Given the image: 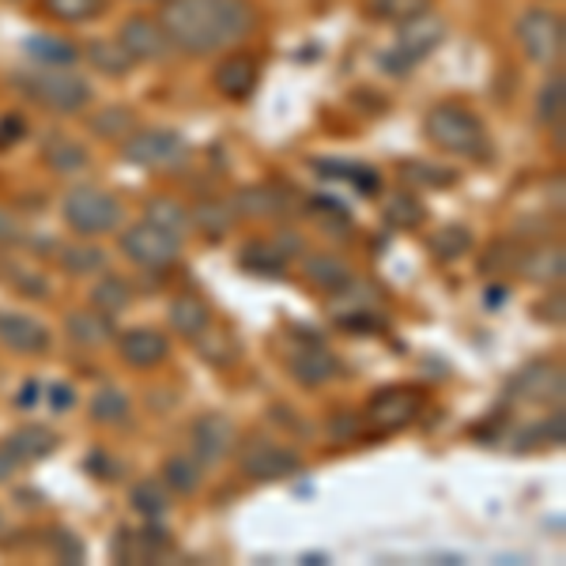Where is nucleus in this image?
<instances>
[{
    "mask_svg": "<svg viewBox=\"0 0 566 566\" xmlns=\"http://www.w3.org/2000/svg\"><path fill=\"white\" fill-rule=\"evenodd\" d=\"M159 23L175 50L208 57L239 45L258 27V8L250 0H167Z\"/></svg>",
    "mask_w": 566,
    "mask_h": 566,
    "instance_id": "1",
    "label": "nucleus"
},
{
    "mask_svg": "<svg viewBox=\"0 0 566 566\" xmlns=\"http://www.w3.org/2000/svg\"><path fill=\"white\" fill-rule=\"evenodd\" d=\"M423 133L434 148H442L446 155H458V159L483 163L491 159V133L480 122V114H472L464 103H438L427 109L423 117Z\"/></svg>",
    "mask_w": 566,
    "mask_h": 566,
    "instance_id": "2",
    "label": "nucleus"
},
{
    "mask_svg": "<svg viewBox=\"0 0 566 566\" xmlns=\"http://www.w3.org/2000/svg\"><path fill=\"white\" fill-rule=\"evenodd\" d=\"M15 87L31 98L34 106L50 109V114H84L91 106V84L76 72H31V76H15Z\"/></svg>",
    "mask_w": 566,
    "mask_h": 566,
    "instance_id": "3",
    "label": "nucleus"
},
{
    "mask_svg": "<svg viewBox=\"0 0 566 566\" xmlns=\"http://www.w3.org/2000/svg\"><path fill=\"white\" fill-rule=\"evenodd\" d=\"M442 39H446V23L427 12V15H419V20L400 27L397 42L381 53L378 65L386 69L389 76H408L416 65H423V61L431 57L438 45H442Z\"/></svg>",
    "mask_w": 566,
    "mask_h": 566,
    "instance_id": "4",
    "label": "nucleus"
},
{
    "mask_svg": "<svg viewBox=\"0 0 566 566\" xmlns=\"http://www.w3.org/2000/svg\"><path fill=\"white\" fill-rule=\"evenodd\" d=\"M61 216L76 234L84 239H98V234L117 231L122 223V205L98 186H76L65 193V205H61Z\"/></svg>",
    "mask_w": 566,
    "mask_h": 566,
    "instance_id": "5",
    "label": "nucleus"
},
{
    "mask_svg": "<svg viewBox=\"0 0 566 566\" xmlns=\"http://www.w3.org/2000/svg\"><path fill=\"white\" fill-rule=\"evenodd\" d=\"M514 34H517L525 57L533 61V65L552 69V65H559V61H563L566 27H563V15L552 12V8H528V12H522Z\"/></svg>",
    "mask_w": 566,
    "mask_h": 566,
    "instance_id": "6",
    "label": "nucleus"
},
{
    "mask_svg": "<svg viewBox=\"0 0 566 566\" xmlns=\"http://www.w3.org/2000/svg\"><path fill=\"white\" fill-rule=\"evenodd\" d=\"M423 392L412 389V386H389V389H378L374 397L367 400V412H363V431L370 434H392V431H405L412 427L419 412H423Z\"/></svg>",
    "mask_w": 566,
    "mask_h": 566,
    "instance_id": "7",
    "label": "nucleus"
},
{
    "mask_svg": "<svg viewBox=\"0 0 566 566\" xmlns=\"http://www.w3.org/2000/svg\"><path fill=\"white\" fill-rule=\"evenodd\" d=\"M122 155L136 167L148 170H175L189 159V144L186 136L175 129H136L125 136Z\"/></svg>",
    "mask_w": 566,
    "mask_h": 566,
    "instance_id": "8",
    "label": "nucleus"
},
{
    "mask_svg": "<svg viewBox=\"0 0 566 566\" xmlns=\"http://www.w3.org/2000/svg\"><path fill=\"white\" fill-rule=\"evenodd\" d=\"M122 253L140 269H170L181 258V234L163 231L155 223H136L122 234Z\"/></svg>",
    "mask_w": 566,
    "mask_h": 566,
    "instance_id": "9",
    "label": "nucleus"
},
{
    "mask_svg": "<svg viewBox=\"0 0 566 566\" xmlns=\"http://www.w3.org/2000/svg\"><path fill=\"white\" fill-rule=\"evenodd\" d=\"M239 469H242V476L253 483H276V480L295 476V472L303 469V453L291 450V446L272 442V438H253L242 450Z\"/></svg>",
    "mask_w": 566,
    "mask_h": 566,
    "instance_id": "10",
    "label": "nucleus"
},
{
    "mask_svg": "<svg viewBox=\"0 0 566 566\" xmlns=\"http://www.w3.org/2000/svg\"><path fill=\"white\" fill-rule=\"evenodd\" d=\"M189 438H193L197 458L205 464H216V461H223L234 453V446H239V427H234V419L223 416V412H205V416L193 419Z\"/></svg>",
    "mask_w": 566,
    "mask_h": 566,
    "instance_id": "11",
    "label": "nucleus"
},
{
    "mask_svg": "<svg viewBox=\"0 0 566 566\" xmlns=\"http://www.w3.org/2000/svg\"><path fill=\"white\" fill-rule=\"evenodd\" d=\"M117 45H122L133 61H163L175 50L167 31H163V23L151 20V15H133V20H125L122 31H117Z\"/></svg>",
    "mask_w": 566,
    "mask_h": 566,
    "instance_id": "12",
    "label": "nucleus"
},
{
    "mask_svg": "<svg viewBox=\"0 0 566 566\" xmlns=\"http://www.w3.org/2000/svg\"><path fill=\"white\" fill-rule=\"evenodd\" d=\"M175 541L163 525H148V528H117L114 544H109V555L117 563H155L159 555H167Z\"/></svg>",
    "mask_w": 566,
    "mask_h": 566,
    "instance_id": "13",
    "label": "nucleus"
},
{
    "mask_svg": "<svg viewBox=\"0 0 566 566\" xmlns=\"http://www.w3.org/2000/svg\"><path fill=\"white\" fill-rule=\"evenodd\" d=\"M510 397L536 400V405H563V367L552 359H536L522 367L514 381H510Z\"/></svg>",
    "mask_w": 566,
    "mask_h": 566,
    "instance_id": "14",
    "label": "nucleus"
},
{
    "mask_svg": "<svg viewBox=\"0 0 566 566\" xmlns=\"http://www.w3.org/2000/svg\"><path fill=\"white\" fill-rule=\"evenodd\" d=\"M303 250V242L291 231L276 234V239H258L242 250V269L258 272V276H283L287 272V258Z\"/></svg>",
    "mask_w": 566,
    "mask_h": 566,
    "instance_id": "15",
    "label": "nucleus"
},
{
    "mask_svg": "<svg viewBox=\"0 0 566 566\" xmlns=\"http://www.w3.org/2000/svg\"><path fill=\"white\" fill-rule=\"evenodd\" d=\"M258 80H261V65L250 53H231V57L219 61L212 72V87L223 98H231V103H245V98L258 91Z\"/></svg>",
    "mask_w": 566,
    "mask_h": 566,
    "instance_id": "16",
    "label": "nucleus"
},
{
    "mask_svg": "<svg viewBox=\"0 0 566 566\" xmlns=\"http://www.w3.org/2000/svg\"><path fill=\"white\" fill-rule=\"evenodd\" d=\"M287 370H291V378H295L298 386L317 389V386H325V381H333L336 374H340V359H336L328 348H322V344H306V348L287 355Z\"/></svg>",
    "mask_w": 566,
    "mask_h": 566,
    "instance_id": "17",
    "label": "nucleus"
},
{
    "mask_svg": "<svg viewBox=\"0 0 566 566\" xmlns=\"http://www.w3.org/2000/svg\"><path fill=\"white\" fill-rule=\"evenodd\" d=\"M117 352H122V363H129L133 370H151L167 363L170 340L155 328H133V333L117 336Z\"/></svg>",
    "mask_w": 566,
    "mask_h": 566,
    "instance_id": "18",
    "label": "nucleus"
},
{
    "mask_svg": "<svg viewBox=\"0 0 566 566\" xmlns=\"http://www.w3.org/2000/svg\"><path fill=\"white\" fill-rule=\"evenodd\" d=\"M0 344L20 355H45L50 352V328H45L39 317L0 314Z\"/></svg>",
    "mask_w": 566,
    "mask_h": 566,
    "instance_id": "19",
    "label": "nucleus"
},
{
    "mask_svg": "<svg viewBox=\"0 0 566 566\" xmlns=\"http://www.w3.org/2000/svg\"><path fill=\"white\" fill-rule=\"evenodd\" d=\"M87 163H91V151L65 133H50L42 140V167L50 170V175H61V178L80 175V170H87Z\"/></svg>",
    "mask_w": 566,
    "mask_h": 566,
    "instance_id": "20",
    "label": "nucleus"
},
{
    "mask_svg": "<svg viewBox=\"0 0 566 566\" xmlns=\"http://www.w3.org/2000/svg\"><path fill=\"white\" fill-rule=\"evenodd\" d=\"M167 322H170V328H175L178 336L197 340V336L216 322V314H212V306H208L205 298L193 295V291H186V295H178L175 303H170Z\"/></svg>",
    "mask_w": 566,
    "mask_h": 566,
    "instance_id": "21",
    "label": "nucleus"
},
{
    "mask_svg": "<svg viewBox=\"0 0 566 566\" xmlns=\"http://www.w3.org/2000/svg\"><path fill=\"white\" fill-rule=\"evenodd\" d=\"M234 216H245V219H276L287 212V200H283V189L280 186H250V189H239L231 200Z\"/></svg>",
    "mask_w": 566,
    "mask_h": 566,
    "instance_id": "22",
    "label": "nucleus"
},
{
    "mask_svg": "<svg viewBox=\"0 0 566 566\" xmlns=\"http://www.w3.org/2000/svg\"><path fill=\"white\" fill-rule=\"evenodd\" d=\"M525 280L536 283H563V245H533V250H522V258L514 264Z\"/></svg>",
    "mask_w": 566,
    "mask_h": 566,
    "instance_id": "23",
    "label": "nucleus"
},
{
    "mask_svg": "<svg viewBox=\"0 0 566 566\" xmlns=\"http://www.w3.org/2000/svg\"><path fill=\"white\" fill-rule=\"evenodd\" d=\"M65 333L72 336L76 344H84V348H98V344H109L117 340L114 333V322H109V314L103 310H76V314L65 317Z\"/></svg>",
    "mask_w": 566,
    "mask_h": 566,
    "instance_id": "24",
    "label": "nucleus"
},
{
    "mask_svg": "<svg viewBox=\"0 0 566 566\" xmlns=\"http://www.w3.org/2000/svg\"><path fill=\"white\" fill-rule=\"evenodd\" d=\"M314 170L328 181H348L359 193H378L381 175L367 163H352V159H314Z\"/></svg>",
    "mask_w": 566,
    "mask_h": 566,
    "instance_id": "25",
    "label": "nucleus"
},
{
    "mask_svg": "<svg viewBox=\"0 0 566 566\" xmlns=\"http://www.w3.org/2000/svg\"><path fill=\"white\" fill-rule=\"evenodd\" d=\"M303 276L314 283V287L328 291V295L344 291L355 280L348 264H344L340 258H333V253H310V258L303 261Z\"/></svg>",
    "mask_w": 566,
    "mask_h": 566,
    "instance_id": "26",
    "label": "nucleus"
},
{
    "mask_svg": "<svg viewBox=\"0 0 566 566\" xmlns=\"http://www.w3.org/2000/svg\"><path fill=\"white\" fill-rule=\"evenodd\" d=\"M8 446H12V453L20 461H45L53 450H57V434L50 431V427H42V423H23V427H15L12 434L4 438Z\"/></svg>",
    "mask_w": 566,
    "mask_h": 566,
    "instance_id": "27",
    "label": "nucleus"
},
{
    "mask_svg": "<svg viewBox=\"0 0 566 566\" xmlns=\"http://www.w3.org/2000/svg\"><path fill=\"white\" fill-rule=\"evenodd\" d=\"M27 57L39 61V65H50V69H69L80 61V50L72 45L69 39H53V34H34V39L23 42Z\"/></svg>",
    "mask_w": 566,
    "mask_h": 566,
    "instance_id": "28",
    "label": "nucleus"
},
{
    "mask_svg": "<svg viewBox=\"0 0 566 566\" xmlns=\"http://www.w3.org/2000/svg\"><path fill=\"white\" fill-rule=\"evenodd\" d=\"M367 12L378 23L405 27V23H412L419 15L431 12V0H367Z\"/></svg>",
    "mask_w": 566,
    "mask_h": 566,
    "instance_id": "29",
    "label": "nucleus"
},
{
    "mask_svg": "<svg viewBox=\"0 0 566 566\" xmlns=\"http://www.w3.org/2000/svg\"><path fill=\"white\" fill-rule=\"evenodd\" d=\"M234 219H239V216H234L231 200H200L193 212H189V223H193L197 231L212 234V239H219V234L231 231Z\"/></svg>",
    "mask_w": 566,
    "mask_h": 566,
    "instance_id": "30",
    "label": "nucleus"
},
{
    "mask_svg": "<svg viewBox=\"0 0 566 566\" xmlns=\"http://www.w3.org/2000/svg\"><path fill=\"white\" fill-rule=\"evenodd\" d=\"M193 344H197L200 355H205L208 363H216V367H231V363L239 359V344H234V336L223 333V328H219L216 322L208 325Z\"/></svg>",
    "mask_w": 566,
    "mask_h": 566,
    "instance_id": "31",
    "label": "nucleus"
},
{
    "mask_svg": "<svg viewBox=\"0 0 566 566\" xmlns=\"http://www.w3.org/2000/svg\"><path fill=\"white\" fill-rule=\"evenodd\" d=\"M163 483H167L175 495H197L200 483H205V472H200L197 461L189 458H167V464H163Z\"/></svg>",
    "mask_w": 566,
    "mask_h": 566,
    "instance_id": "32",
    "label": "nucleus"
},
{
    "mask_svg": "<svg viewBox=\"0 0 566 566\" xmlns=\"http://www.w3.org/2000/svg\"><path fill=\"white\" fill-rule=\"evenodd\" d=\"M91 419H95V423H103V427L125 423V419H129V397H125L122 389H114V386L98 389L95 397H91Z\"/></svg>",
    "mask_w": 566,
    "mask_h": 566,
    "instance_id": "33",
    "label": "nucleus"
},
{
    "mask_svg": "<svg viewBox=\"0 0 566 566\" xmlns=\"http://www.w3.org/2000/svg\"><path fill=\"white\" fill-rule=\"evenodd\" d=\"M133 303V287L122 276H103L91 287V306L103 310V314H122Z\"/></svg>",
    "mask_w": 566,
    "mask_h": 566,
    "instance_id": "34",
    "label": "nucleus"
},
{
    "mask_svg": "<svg viewBox=\"0 0 566 566\" xmlns=\"http://www.w3.org/2000/svg\"><path fill=\"white\" fill-rule=\"evenodd\" d=\"M42 12L57 23H87L106 8V0H39Z\"/></svg>",
    "mask_w": 566,
    "mask_h": 566,
    "instance_id": "35",
    "label": "nucleus"
},
{
    "mask_svg": "<svg viewBox=\"0 0 566 566\" xmlns=\"http://www.w3.org/2000/svg\"><path fill=\"white\" fill-rule=\"evenodd\" d=\"M144 219L155 223V227H163V231H175V234L189 231V208H181L178 200H170V197L148 200V208H144Z\"/></svg>",
    "mask_w": 566,
    "mask_h": 566,
    "instance_id": "36",
    "label": "nucleus"
},
{
    "mask_svg": "<svg viewBox=\"0 0 566 566\" xmlns=\"http://www.w3.org/2000/svg\"><path fill=\"white\" fill-rule=\"evenodd\" d=\"M427 245H431V253L438 261H458L461 253L472 250V231H469V227L450 223V227H442V231H434Z\"/></svg>",
    "mask_w": 566,
    "mask_h": 566,
    "instance_id": "37",
    "label": "nucleus"
},
{
    "mask_svg": "<svg viewBox=\"0 0 566 566\" xmlns=\"http://www.w3.org/2000/svg\"><path fill=\"white\" fill-rule=\"evenodd\" d=\"M563 109H566V84H563V72H552V80L541 87V98H536V117L544 125H563Z\"/></svg>",
    "mask_w": 566,
    "mask_h": 566,
    "instance_id": "38",
    "label": "nucleus"
},
{
    "mask_svg": "<svg viewBox=\"0 0 566 566\" xmlns=\"http://www.w3.org/2000/svg\"><path fill=\"white\" fill-rule=\"evenodd\" d=\"M87 61L98 72H106V76H125V72L136 65V61L117 42H91L87 45Z\"/></svg>",
    "mask_w": 566,
    "mask_h": 566,
    "instance_id": "39",
    "label": "nucleus"
},
{
    "mask_svg": "<svg viewBox=\"0 0 566 566\" xmlns=\"http://www.w3.org/2000/svg\"><path fill=\"white\" fill-rule=\"evenodd\" d=\"M129 502H133V510L136 514H144L148 522H155V517H163L167 514V491L159 488V480H140L136 488L129 491Z\"/></svg>",
    "mask_w": 566,
    "mask_h": 566,
    "instance_id": "40",
    "label": "nucleus"
},
{
    "mask_svg": "<svg viewBox=\"0 0 566 566\" xmlns=\"http://www.w3.org/2000/svg\"><path fill=\"white\" fill-rule=\"evenodd\" d=\"M106 264V253L95 250V245H65L61 250V269L69 272V276H91V272H98Z\"/></svg>",
    "mask_w": 566,
    "mask_h": 566,
    "instance_id": "41",
    "label": "nucleus"
},
{
    "mask_svg": "<svg viewBox=\"0 0 566 566\" xmlns=\"http://www.w3.org/2000/svg\"><path fill=\"white\" fill-rule=\"evenodd\" d=\"M133 125H136V117L129 106H109L98 117H91V129L98 136H106V140H125V136L133 133Z\"/></svg>",
    "mask_w": 566,
    "mask_h": 566,
    "instance_id": "42",
    "label": "nucleus"
},
{
    "mask_svg": "<svg viewBox=\"0 0 566 566\" xmlns=\"http://www.w3.org/2000/svg\"><path fill=\"white\" fill-rule=\"evenodd\" d=\"M423 219H427L423 205H419L416 197H408V193L392 197L389 205H386V223L397 227V231H416V227L423 223Z\"/></svg>",
    "mask_w": 566,
    "mask_h": 566,
    "instance_id": "43",
    "label": "nucleus"
},
{
    "mask_svg": "<svg viewBox=\"0 0 566 566\" xmlns=\"http://www.w3.org/2000/svg\"><path fill=\"white\" fill-rule=\"evenodd\" d=\"M45 547H50L61 563H84L87 559V547L76 533H72V528H50V533H45Z\"/></svg>",
    "mask_w": 566,
    "mask_h": 566,
    "instance_id": "44",
    "label": "nucleus"
},
{
    "mask_svg": "<svg viewBox=\"0 0 566 566\" xmlns=\"http://www.w3.org/2000/svg\"><path fill=\"white\" fill-rule=\"evenodd\" d=\"M400 178L412 181V186H431V189H446V186H453V181H458L453 170L427 167V163H405V167H400Z\"/></svg>",
    "mask_w": 566,
    "mask_h": 566,
    "instance_id": "45",
    "label": "nucleus"
},
{
    "mask_svg": "<svg viewBox=\"0 0 566 566\" xmlns=\"http://www.w3.org/2000/svg\"><path fill=\"white\" fill-rule=\"evenodd\" d=\"M23 136H27V122H23L20 114H4V117H0V151L15 148Z\"/></svg>",
    "mask_w": 566,
    "mask_h": 566,
    "instance_id": "46",
    "label": "nucleus"
},
{
    "mask_svg": "<svg viewBox=\"0 0 566 566\" xmlns=\"http://www.w3.org/2000/svg\"><path fill=\"white\" fill-rule=\"evenodd\" d=\"M328 434L340 438V442H348V438L363 434V419L359 416H333L328 419Z\"/></svg>",
    "mask_w": 566,
    "mask_h": 566,
    "instance_id": "47",
    "label": "nucleus"
},
{
    "mask_svg": "<svg viewBox=\"0 0 566 566\" xmlns=\"http://www.w3.org/2000/svg\"><path fill=\"white\" fill-rule=\"evenodd\" d=\"M72 405H76V392H72L69 381H53V386H50V408H53V412H69Z\"/></svg>",
    "mask_w": 566,
    "mask_h": 566,
    "instance_id": "48",
    "label": "nucleus"
},
{
    "mask_svg": "<svg viewBox=\"0 0 566 566\" xmlns=\"http://www.w3.org/2000/svg\"><path fill=\"white\" fill-rule=\"evenodd\" d=\"M87 469H95L91 476H103V480H117V472H122V464L109 461L106 453H91L87 458Z\"/></svg>",
    "mask_w": 566,
    "mask_h": 566,
    "instance_id": "49",
    "label": "nucleus"
},
{
    "mask_svg": "<svg viewBox=\"0 0 566 566\" xmlns=\"http://www.w3.org/2000/svg\"><path fill=\"white\" fill-rule=\"evenodd\" d=\"M23 239L20 223H15V216L8 212V208H0V245H15Z\"/></svg>",
    "mask_w": 566,
    "mask_h": 566,
    "instance_id": "50",
    "label": "nucleus"
},
{
    "mask_svg": "<svg viewBox=\"0 0 566 566\" xmlns=\"http://www.w3.org/2000/svg\"><path fill=\"white\" fill-rule=\"evenodd\" d=\"M20 464H23V461L12 453V446H8V442H0V483H8V480H12L15 472H20Z\"/></svg>",
    "mask_w": 566,
    "mask_h": 566,
    "instance_id": "51",
    "label": "nucleus"
},
{
    "mask_svg": "<svg viewBox=\"0 0 566 566\" xmlns=\"http://www.w3.org/2000/svg\"><path fill=\"white\" fill-rule=\"evenodd\" d=\"M34 400H42V386H39V378H27V386L20 392V408H31Z\"/></svg>",
    "mask_w": 566,
    "mask_h": 566,
    "instance_id": "52",
    "label": "nucleus"
}]
</instances>
